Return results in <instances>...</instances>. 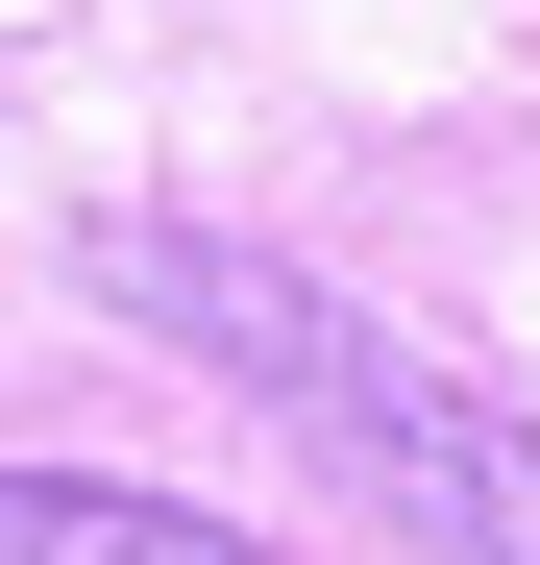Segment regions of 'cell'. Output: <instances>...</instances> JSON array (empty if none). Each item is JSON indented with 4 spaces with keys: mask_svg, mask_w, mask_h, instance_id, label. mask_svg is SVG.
I'll return each mask as SVG.
<instances>
[{
    "mask_svg": "<svg viewBox=\"0 0 540 565\" xmlns=\"http://www.w3.org/2000/svg\"><path fill=\"white\" fill-rule=\"evenodd\" d=\"M0 565H270V541L172 516V492H74V467H0Z\"/></svg>",
    "mask_w": 540,
    "mask_h": 565,
    "instance_id": "7a4b0ae2",
    "label": "cell"
},
{
    "mask_svg": "<svg viewBox=\"0 0 540 565\" xmlns=\"http://www.w3.org/2000/svg\"><path fill=\"white\" fill-rule=\"evenodd\" d=\"M123 296H148V320H197L295 443H344V492L418 516L442 565H540V443H516V418H467V394H418L344 296H295V270H246V246H172V222L123 246Z\"/></svg>",
    "mask_w": 540,
    "mask_h": 565,
    "instance_id": "6da1fadb",
    "label": "cell"
}]
</instances>
